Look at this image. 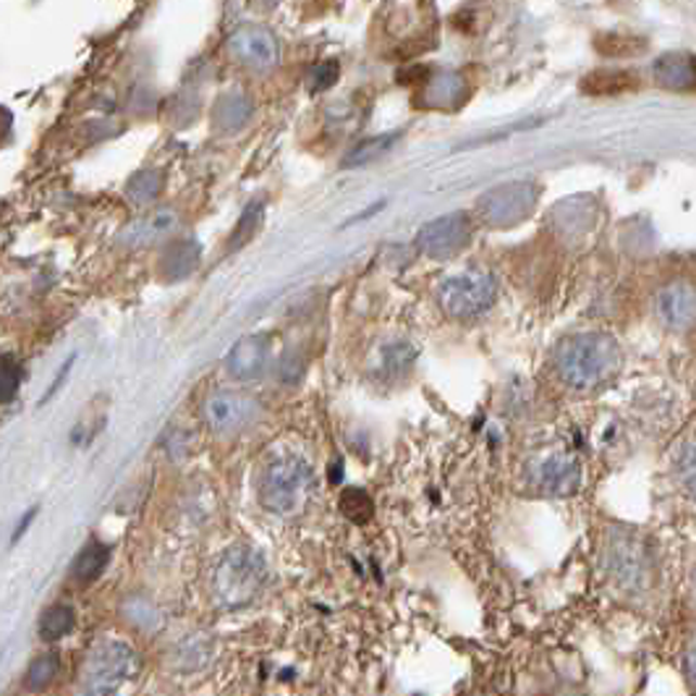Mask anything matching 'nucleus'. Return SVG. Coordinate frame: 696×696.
<instances>
[{"instance_id": "10", "label": "nucleus", "mask_w": 696, "mask_h": 696, "mask_svg": "<svg viewBox=\"0 0 696 696\" xmlns=\"http://www.w3.org/2000/svg\"><path fill=\"white\" fill-rule=\"evenodd\" d=\"M655 312L673 333H686L696 325V288L688 281H673L655 296Z\"/></svg>"}, {"instance_id": "13", "label": "nucleus", "mask_w": 696, "mask_h": 696, "mask_svg": "<svg viewBox=\"0 0 696 696\" xmlns=\"http://www.w3.org/2000/svg\"><path fill=\"white\" fill-rule=\"evenodd\" d=\"M257 414V403L242 394H231V390H220L207 398L205 403V422L210 424L215 433H236L244 424L252 422Z\"/></svg>"}, {"instance_id": "29", "label": "nucleus", "mask_w": 696, "mask_h": 696, "mask_svg": "<svg viewBox=\"0 0 696 696\" xmlns=\"http://www.w3.org/2000/svg\"><path fill=\"white\" fill-rule=\"evenodd\" d=\"M121 613L126 616V621L134 623L137 629H144V631L157 629V623H160V616H157L155 605H150L147 600H142V597L126 600Z\"/></svg>"}, {"instance_id": "35", "label": "nucleus", "mask_w": 696, "mask_h": 696, "mask_svg": "<svg viewBox=\"0 0 696 696\" xmlns=\"http://www.w3.org/2000/svg\"><path fill=\"white\" fill-rule=\"evenodd\" d=\"M35 516H37V508H29V511H27V514H24V516H22V524H18V527H16V531H14V537H11V545H16V542H18V540H22V537H24V531H27V529H29L31 518H35Z\"/></svg>"}, {"instance_id": "7", "label": "nucleus", "mask_w": 696, "mask_h": 696, "mask_svg": "<svg viewBox=\"0 0 696 696\" xmlns=\"http://www.w3.org/2000/svg\"><path fill=\"white\" fill-rule=\"evenodd\" d=\"M540 189L529 181H511L485 192L477 199L479 218L490 228H514L534 210Z\"/></svg>"}, {"instance_id": "36", "label": "nucleus", "mask_w": 696, "mask_h": 696, "mask_svg": "<svg viewBox=\"0 0 696 696\" xmlns=\"http://www.w3.org/2000/svg\"><path fill=\"white\" fill-rule=\"evenodd\" d=\"M340 477H344V464H340V459H335V466H331V482H340Z\"/></svg>"}, {"instance_id": "23", "label": "nucleus", "mask_w": 696, "mask_h": 696, "mask_svg": "<svg viewBox=\"0 0 696 696\" xmlns=\"http://www.w3.org/2000/svg\"><path fill=\"white\" fill-rule=\"evenodd\" d=\"M163 183H166V173L160 168H142L126 183V197L134 205H150L160 197Z\"/></svg>"}, {"instance_id": "18", "label": "nucleus", "mask_w": 696, "mask_h": 696, "mask_svg": "<svg viewBox=\"0 0 696 696\" xmlns=\"http://www.w3.org/2000/svg\"><path fill=\"white\" fill-rule=\"evenodd\" d=\"M639 79L631 72H618V68H600V72L587 74L581 79V92L603 98V94H621L629 90H636Z\"/></svg>"}, {"instance_id": "27", "label": "nucleus", "mask_w": 696, "mask_h": 696, "mask_svg": "<svg viewBox=\"0 0 696 696\" xmlns=\"http://www.w3.org/2000/svg\"><path fill=\"white\" fill-rule=\"evenodd\" d=\"M673 474L681 490L686 495L696 498V438L683 442L679 448V453L673 459Z\"/></svg>"}, {"instance_id": "19", "label": "nucleus", "mask_w": 696, "mask_h": 696, "mask_svg": "<svg viewBox=\"0 0 696 696\" xmlns=\"http://www.w3.org/2000/svg\"><path fill=\"white\" fill-rule=\"evenodd\" d=\"M252 118V100L246 94H225L218 100L212 111V121L220 131H239L249 124Z\"/></svg>"}, {"instance_id": "3", "label": "nucleus", "mask_w": 696, "mask_h": 696, "mask_svg": "<svg viewBox=\"0 0 696 696\" xmlns=\"http://www.w3.org/2000/svg\"><path fill=\"white\" fill-rule=\"evenodd\" d=\"M268 560L257 547L233 545L225 550L212 573V594L220 607L236 610L259 597L268 584Z\"/></svg>"}, {"instance_id": "12", "label": "nucleus", "mask_w": 696, "mask_h": 696, "mask_svg": "<svg viewBox=\"0 0 696 696\" xmlns=\"http://www.w3.org/2000/svg\"><path fill=\"white\" fill-rule=\"evenodd\" d=\"M529 482L545 495H571L581 482V466L571 455H547L529 466Z\"/></svg>"}, {"instance_id": "20", "label": "nucleus", "mask_w": 696, "mask_h": 696, "mask_svg": "<svg viewBox=\"0 0 696 696\" xmlns=\"http://www.w3.org/2000/svg\"><path fill=\"white\" fill-rule=\"evenodd\" d=\"M398 139H401V131H390V134H377L372 139H364V142L353 144V150H348L344 163H340V168L370 166V163H375L379 157L388 155V152L396 147Z\"/></svg>"}, {"instance_id": "16", "label": "nucleus", "mask_w": 696, "mask_h": 696, "mask_svg": "<svg viewBox=\"0 0 696 696\" xmlns=\"http://www.w3.org/2000/svg\"><path fill=\"white\" fill-rule=\"evenodd\" d=\"M469 98V87H466L464 76L453 72H440L438 76H429L424 81L420 103L427 107H455Z\"/></svg>"}, {"instance_id": "17", "label": "nucleus", "mask_w": 696, "mask_h": 696, "mask_svg": "<svg viewBox=\"0 0 696 696\" xmlns=\"http://www.w3.org/2000/svg\"><path fill=\"white\" fill-rule=\"evenodd\" d=\"M655 79L670 90H696L694 55H666L655 63Z\"/></svg>"}, {"instance_id": "8", "label": "nucleus", "mask_w": 696, "mask_h": 696, "mask_svg": "<svg viewBox=\"0 0 696 696\" xmlns=\"http://www.w3.org/2000/svg\"><path fill=\"white\" fill-rule=\"evenodd\" d=\"M474 236V223L469 212H448L440 218L424 223L414 236V246L422 252L424 257L438 259H453L455 255L466 249Z\"/></svg>"}, {"instance_id": "26", "label": "nucleus", "mask_w": 696, "mask_h": 696, "mask_svg": "<svg viewBox=\"0 0 696 696\" xmlns=\"http://www.w3.org/2000/svg\"><path fill=\"white\" fill-rule=\"evenodd\" d=\"M262 218H265L262 202H252V205L242 212V218H239V223H236V228H233L231 239H228V252H239L242 246L249 244L252 239L257 236L259 225H262Z\"/></svg>"}, {"instance_id": "37", "label": "nucleus", "mask_w": 696, "mask_h": 696, "mask_svg": "<svg viewBox=\"0 0 696 696\" xmlns=\"http://www.w3.org/2000/svg\"><path fill=\"white\" fill-rule=\"evenodd\" d=\"M694 594H696V571H694Z\"/></svg>"}, {"instance_id": "9", "label": "nucleus", "mask_w": 696, "mask_h": 696, "mask_svg": "<svg viewBox=\"0 0 696 696\" xmlns=\"http://www.w3.org/2000/svg\"><path fill=\"white\" fill-rule=\"evenodd\" d=\"M228 53L252 72H273L281 61V42L262 24H244L228 37Z\"/></svg>"}, {"instance_id": "11", "label": "nucleus", "mask_w": 696, "mask_h": 696, "mask_svg": "<svg viewBox=\"0 0 696 696\" xmlns=\"http://www.w3.org/2000/svg\"><path fill=\"white\" fill-rule=\"evenodd\" d=\"M270 351H273V338H270L268 333L244 335V338L236 340L231 351H228V375L233 379H242V383L262 377L265 370H268Z\"/></svg>"}, {"instance_id": "33", "label": "nucleus", "mask_w": 696, "mask_h": 696, "mask_svg": "<svg viewBox=\"0 0 696 696\" xmlns=\"http://www.w3.org/2000/svg\"><path fill=\"white\" fill-rule=\"evenodd\" d=\"M686 679H688V686H692V692L696 696V639L692 644H688V649H686Z\"/></svg>"}, {"instance_id": "4", "label": "nucleus", "mask_w": 696, "mask_h": 696, "mask_svg": "<svg viewBox=\"0 0 696 696\" xmlns=\"http://www.w3.org/2000/svg\"><path fill=\"white\" fill-rule=\"evenodd\" d=\"M137 655L124 642H100L79 675V696H124L137 679Z\"/></svg>"}, {"instance_id": "30", "label": "nucleus", "mask_w": 696, "mask_h": 696, "mask_svg": "<svg viewBox=\"0 0 696 696\" xmlns=\"http://www.w3.org/2000/svg\"><path fill=\"white\" fill-rule=\"evenodd\" d=\"M18 385H22V366L11 353H3V359H0V398H3V403L14 401Z\"/></svg>"}, {"instance_id": "6", "label": "nucleus", "mask_w": 696, "mask_h": 696, "mask_svg": "<svg viewBox=\"0 0 696 696\" xmlns=\"http://www.w3.org/2000/svg\"><path fill=\"white\" fill-rule=\"evenodd\" d=\"M495 275L485 270H466V273L448 278L438 286V304L448 318L469 320L479 318L498 301Z\"/></svg>"}, {"instance_id": "1", "label": "nucleus", "mask_w": 696, "mask_h": 696, "mask_svg": "<svg viewBox=\"0 0 696 696\" xmlns=\"http://www.w3.org/2000/svg\"><path fill=\"white\" fill-rule=\"evenodd\" d=\"M553 364L568 388L592 390L616 375L621 348L607 333H576L560 340Z\"/></svg>"}, {"instance_id": "32", "label": "nucleus", "mask_w": 696, "mask_h": 696, "mask_svg": "<svg viewBox=\"0 0 696 696\" xmlns=\"http://www.w3.org/2000/svg\"><path fill=\"white\" fill-rule=\"evenodd\" d=\"M416 359V351L409 344H396L385 348V362H388V370H407V366Z\"/></svg>"}, {"instance_id": "5", "label": "nucleus", "mask_w": 696, "mask_h": 696, "mask_svg": "<svg viewBox=\"0 0 696 696\" xmlns=\"http://www.w3.org/2000/svg\"><path fill=\"white\" fill-rule=\"evenodd\" d=\"M314 485V472L299 455L270 461L259 477V500L278 516L296 514L307 503Z\"/></svg>"}, {"instance_id": "15", "label": "nucleus", "mask_w": 696, "mask_h": 696, "mask_svg": "<svg viewBox=\"0 0 696 696\" xmlns=\"http://www.w3.org/2000/svg\"><path fill=\"white\" fill-rule=\"evenodd\" d=\"M202 246L194 239H176L166 246L160 257V275L163 281L179 283L199 268Z\"/></svg>"}, {"instance_id": "22", "label": "nucleus", "mask_w": 696, "mask_h": 696, "mask_svg": "<svg viewBox=\"0 0 696 696\" xmlns=\"http://www.w3.org/2000/svg\"><path fill=\"white\" fill-rule=\"evenodd\" d=\"M212 660V642L207 636H189L173 649V666L181 673H197Z\"/></svg>"}, {"instance_id": "24", "label": "nucleus", "mask_w": 696, "mask_h": 696, "mask_svg": "<svg viewBox=\"0 0 696 696\" xmlns=\"http://www.w3.org/2000/svg\"><path fill=\"white\" fill-rule=\"evenodd\" d=\"M76 626V613L68 605H50L40 616V639L42 642H59V639L68 636Z\"/></svg>"}, {"instance_id": "28", "label": "nucleus", "mask_w": 696, "mask_h": 696, "mask_svg": "<svg viewBox=\"0 0 696 696\" xmlns=\"http://www.w3.org/2000/svg\"><path fill=\"white\" fill-rule=\"evenodd\" d=\"M340 511L348 521L353 524H370L372 516H375V503L366 495L362 487H348L340 495Z\"/></svg>"}, {"instance_id": "21", "label": "nucleus", "mask_w": 696, "mask_h": 696, "mask_svg": "<svg viewBox=\"0 0 696 696\" xmlns=\"http://www.w3.org/2000/svg\"><path fill=\"white\" fill-rule=\"evenodd\" d=\"M107 560H111V550H107V545L98 540H90L81 547V553L76 555L72 576L79 584H92V581H98L100 576H103Z\"/></svg>"}, {"instance_id": "31", "label": "nucleus", "mask_w": 696, "mask_h": 696, "mask_svg": "<svg viewBox=\"0 0 696 696\" xmlns=\"http://www.w3.org/2000/svg\"><path fill=\"white\" fill-rule=\"evenodd\" d=\"M338 74H340L338 61H322V63H318V66H314L312 72H309V79H307L309 92L318 94V92L331 90L335 81H338Z\"/></svg>"}, {"instance_id": "25", "label": "nucleus", "mask_w": 696, "mask_h": 696, "mask_svg": "<svg viewBox=\"0 0 696 696\" xmlns=\"http://www.w3.org/2000/svg\"><path fill=\"white\" fill-rule=\"evenodd\" d=\"M61 673V657L55 652H46V655L35 657L31 666L27 668V675H24V686L29 692H46V688L59 679Z\"/></svg>"}, {"instance_id": "34", "label": "nucleus", "mask_w": 696, "mask_h": 696, "mask_svg": "<svg viewBox=\"0 0 696 696\" xmlns=\"http://www.w3.org/2000/svg\"><path fill=\"white\" fill-rule=\"evenodd\" d=\"M74 353H72V357H68L66 359V364H63L61 366V370H59V375H55V379H53V385H50V388H48V394H46V398H42V403H48L50 401V398H53L55 396V390H59V385L63 383V379H66V375H68V372H72V366H74Z\"/></svg>"}, {"instance_id": "2", "label": "nucleus", "mask_w": 696, "mask_h": 696, "mask_svg": "<svg viewBox=\"0 0 696 696\" xmlns=\"http://www.w3.org/2000/svg\"><path fill=\"white\" fill-rule=\"evenodd\" d=\"M603 566L607 579L631 597L647 594L655 587V553L649 542L631 529H610L603 550Z\"/></svg>"}, {"instance_id": "14", "label": "nucleus", "mask_w": 696, "mask_h": 696, "mask_svg": "<svg viewBox=\"0 0 696 696\" xmlns=\"http://www.w3.org/2000/svg\"><path fill=\"white\" fill-rule=\"evenodd\" d=\"M176 225H179V215L168 210V207H163V210H152L142 215V218L131 220L121 231L118 242L129 246V249H142V246L160 244L163 239L176 231Z\"/></svg>"}]
</instances>
